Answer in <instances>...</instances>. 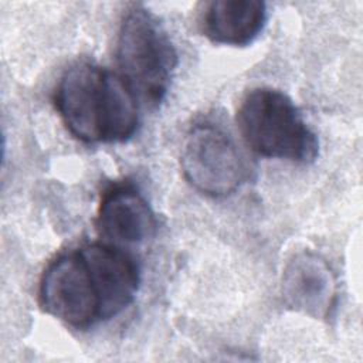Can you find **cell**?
<instances>
[{"mask_svg":"<svg viewBox=\"0 0 363 363\" xmlns=\"http://www.w3.org/2000/svg\"><path fill=\"white\" fill-rule=\"evenodd\" d=\"M38 299L48 315L75 329L102 320L101 299L79 248L48 264L40 279Z\"/></svg>","mask_w":363,"mask_h":363,"instance_id":"cell-5","label":"cell"},{"mask_svg":"<svg viewBox=\"0 0 363 363\" xmlns=\"http://www.w3.org/2000/svg\"><path fill=\"white\" fill-rule=\"evenodd\" d=\"M240 133L250 149L269 159L311 163L319 140L294 101L279 89L258 86L248 91L237 111Z\"/></svg>","mask_w":363,"mask_h":363,"instance_id":"cell-3","label":"cell"},{"mask_svg":"<svg viewBox=\"0 0 363 363\" xmlns=\"http://www.w3.org/2000/svg\"><path fill=\"white\" fill-rule=\"evenodd\" d=\"M54 105L68 132L84 143H121L138 130V99L104 67L79 61L60 78Z\"/></svg>","mask_w":363,"mask_h":363,"instance_id":"cell-1","label":"cell"},{"mask_svg":"<svg viewBox=\"0 0 363 363\" xmlns=\"http://www.w3.org/2000/svg\"><path fill=\"white\" fill-rule=\"evenodd\" d=\"M267 4L259 0H214L201 13V31L213 43L244 47L267 23Z\"/></svg>","mask_w":363,"mask_h":363,"instance_id":"cell-9","label":"cell"},{"mask_svg":"<svg viewBox=\"0 0 363 363\" xmlns=\"http://www.w3.org/2000/svg\"><path fill=\"white\" fill-rule=\"evenodd\" d=\"M95 225L112 244H142L156 233V216L145 196L132 184L109 186L101 197Z\"/></svg>","mask_w":363,"mask_h":363,"instance_id":"cell-7","label":"cell"},{"mask_svg":"<svg viewBox=\"0 0 363 363\" xmlns=\"http://www.w3.org/2000/svg\"><path fill=\"white\" fill-rule=\"evenodd\" d=\"M180 164L190 186L211 197L237 191L251 170L231 135L213 123H197L186 133Z\"/></svg>","mask_w":363,"mask_h":363,"instance_id":"cell-4","label":"cell"},{"mask_svg":"<svg viewBox=\"0 0 363 363\" xmlns=\"http://www.w3.org/2000/svg\"><path fill=\"white\" fill-rule=\"evenodd\" d=\"M119 77L136 99L146 106H157L164 99L179 57L176 47L149 9L132 6L122 16L115 48Z\"/></svg>","mask_w":363,"mask_h":363,"instance_id":"cell-2","label":"cell"},{"mask_svg":"<svg viewBox=\"0 0 363 363\" xmlns=\"http://www.w3.org/2000/svg\"><path fill=\"white\" fill-rule=\"evenodd\" d=\"M285 303L312 318H328L336 305V278L328 262L316 254L295 255L282 275Z\"/></svg>","mask_w":363,"mask_h":363,"instance_id":"cell-8","label":"cell"},{"mask_svg":"<svg viewBox=\"0 0 363 363\" xmlns=\"http://www.w3.org/2000/svg\"><path fill=\"white\" fill-rule=\"evenodd\" d=\"M79 251L101 299L102 320L115 318L133 302L139 289L140 269L136 259L112 242L85 244Z\"/></svg>","mask_w":363,"mask_h":363,"instance_id":"cell-6","label":"cell"}]
</instances>
